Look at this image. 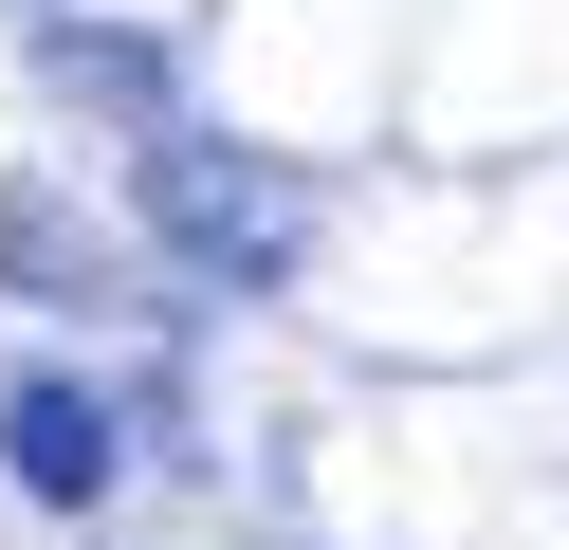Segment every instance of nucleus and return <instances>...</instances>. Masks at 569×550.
Segmentation results:
<instances>
[{"instance_id": "obj_1", "label": "nucleus", "mask_w": 569, "mask_h": 550, "mask_svg": "<svg viewBox=\"0 0 569 550\" xmlns=\"http://www.w3.org/2000/svg\"><path fill=\"white\" fill-rule=\"evenodd\" d=\"M148 220L202 257V276H295L312 183L276 166V147H184V129H166V147H148Z\"/></svg>"}, {"instance_id": "obj_2", "label": "nucleus", "mask_w": 569, "mask_h": 550, "mask_svg": "<svg viewBox=\"0 0 569 550\" xmlns=\"http://www.w3.org/2000/svg\"><path fill=\"white\" fill-rule=\"evenodd\" d=\"M0 477H19L38 513H92V496L129 477V422H111L92 386H56V367H38V386H0Z\"/></svg>"}, {"instance_id": "obj_3", "label": "nucleus", "mask_w": 569, "mask_h": 550, "mask_svg": "<svg viewBox=\"0 0 569 550\" xmlns=\"http://www.w3.org/2000/svg\"><path fill=\"white\" fill-rule=\"evenodd\" d=\"M0 276L38 293V312H74V293H92V220L56 202V183H0Z\"/></svg>"}, {"instance_id": "obj_4", "label": "nucleus", "mask_w": 569, "mask_h": 550, "mask_svg": "<svg viewBox=\"0 0 569 550\" xmlns=\"http://www.w3.org/2000/svg\"><path fill=\"white\" fill-rule=\"evenodd\" d=\"M38 73H56V92H111V110H148V56H129V37H74V19H56V37H38Z\"/></svg>"}]
</instances>
